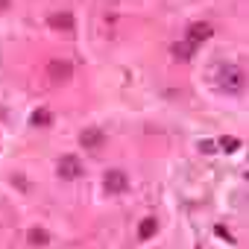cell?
Here are the masks:
<instances>
[{"mask_svg":"<svg viewBox=\"0 0 249 249\" xmlns=\"http://www.w3.org/2000/svg\"><path fill=\"white\" fill-rule=\"evenodd\" d=\"M27 240H30L33 246H47V243H50V231H47V229H41V226H36V229L27 234Z\"/></svg>","mask_w":249,"mask_h":249,"instance_id":"obj_9","label":"cell"},{"mask_svg":"<svg viewBox=\"0 0 249 249\" xmlns=\"http://www.w3.org/2000/svg\"><path fill=\"white\" fill-rule=\"evenodd\" d=\"M103 141H106V135H103V129H97V126H88L85 132H79V144H82L85 150H97Z\"/></svg>","mask_w":249,"mask_h":249,"instance_id":"obj_6","label":"cell"},{"mask_svg":"<svg viewBox=\"0 0 249 249\" xmlns=\"http://www.w3.org/2000/svg\"><path fill=\"white\" fill-rule=\"evenodd\" d=\"M237 147H240V144H237L234 138H223V150H229V153H234Z\"/></svg>","mask_w":249,"mask_h":249,"instance_id":"obj_12","label":"cell"},{"mask_svg":"<svg viewBox=\"0 0 249 249\" xmlns=\"http://www.w3.org/2000/svg\"><path fill=\"white\" fill-rule=\"evenodd\" d=\"M194 53H196V44H191L188 38L173 44V56H176L179 62H191V56H194Z\"/></svg>","mask_w":249,"mask_h":249,"instance_id":"obj_8","label":"cell"},{"mask_svg":"<svg viewBox=\"0 0 249 249\" xmlns=\"http://www.w3.org/2000/svg\"><path fill=\"white\" fill-rule=\"evenodd\" d=\"M56 173H59V179H65V182L79 179V176H82V161H79V156H62L59 164H56Z\"/></svg>","mask_w":249,"mask_h":249,"instance_id":"obj_2","label":"cell"},{"mask_svg":"<svg viewBox=\"0 0 249 249\" xmlns=\"http://www.w3.org/2000/svg\"><path fill=\"white\" fill-rule=\"evenodd\" d=\"M103 188H106V194H123L129 188V176L123 170H108L103 176Z\"/></svg>","mask_w":249,"mask_h":249,"instance_id":"obj_4","label":"cell"},{"mask_svg":"<svg viewBox=\"0 0 249 249\" xmlns=\"http://www.w3.org/2000/svg\"><path fill=\"white\" fill-rule=\"evenodd\" d=\"M211 36H214V30H211V24H205V21H196V24L188 27V41H191V44H202V41L211 38Z\"/></svg>","mask_w":249,"mask_h":249,"instance_id":"obj_5","label":"cell"},{"mask_svg":"<svg viewBox=\"0 0 249 249\" xmlns=\"http://www.w3.org/2000/svg\"><path fill=\"white\" fill-rule=\"evenodd\" d=\"M3 9H9V0H0V12H3Z\"/></svg>","mask_w":249,"mask_h":249,"instance_id":"obj_14","label":"cell"},{"mask_svg":"<svg viewBox=\"0 0 249 249\" xmlns=\"http://www.w3.org/2000/svg\"><path fill=\"white\" fill-rule=\"evenodd\" d=\"M199 150H202V153H214V144H211V141H199Z\"/></svg>","mask_w":249,"mask_h":249,"instance_id":"obj_13","label":"cell"},{"mask_svg":"<svg viewBox=\"0 0 249 249\" xmlns=\"http://www.w3.org/2000/svg\"><path fill=\"white\" fill-rule=\"evenodd\" d=\"M53 120V114H50V108H38L33 117H30V123H33V126H47V123Z\"/></svg>","mask_w":249,"mask_h":249,"instance_id":"obj_10","label":"cell"},{"mask_svg":"<svg viewBox=\"0 0 249 249\" xmlns=\"http://www.w3.org/2000/svg\"><path fill=\"white\" fill-rule=\"evenodd\" d=\"M153 234H156V220H153V217H147V220H141V229H138V237H144V240H147V237H153Z\"/></svg>","mask_w":249,"mask_h":249,"instance_id":"obj_11","label":"cell"},{"mask_svg":"<svg viewBox=\"0 0 249 249\" xmlns=\"http://www.w3.org/2000/svg\"><path fill=\"white\" fill-rule=\"evenodd\" d=\"M214 79H217V88L229 91V94H240L243 85H246V73L234 65V62H223L217 71H214Z\"/></svg>","mask_w":249,"mask_h":249,"instance_id":"obj_1","label":"cell"},{"mask_svg":"<svg viewBox=\"0 0 249 249\" xmlns=\"http://www.w3.org/2000/svg\"><path fill=\"white\" fill-rule=\"evenodd\" d=\"M47 76H50L56 85H65V82H71V76H73V65L65 62V59H53V62L47 65Z\"/></svg>","mask_w":249,"mask_h":249,"instance_id":"obj_3","label":"cell"},{"mask_svg":"<svg viewBox=\"0 0 249 249\" xmlns=\"http://www.w3.org/2000/svg\"><path fill=\"white\" fill-rule=\"evenodd\" d=\"M53 30H62V33H71L73 30V15L71 12H56V15H50V21H47Z\"/></svg>","mask_w":249,"mask_h":249,"instance_id":"obj_7","label":"cell"}]
</instances>
